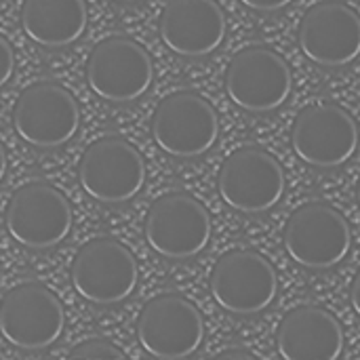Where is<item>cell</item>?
Instances as JSON below:
<instances>
[{"label":"cell","mask_w":360,"mask_h":360,"mask_svg":"<svg viewBox=\"0 0 360 360\" xmlns=\"http://www.w3.org/2000/svg\"><path fill=\"white\" fill-rule=\"evenodd\" d=\"M302 53L321 68H346L360 57V15L342 0L310 6L300 23Z\"/></svg>","instance_id":"cell-15"},{"label":"cell","mask_w":360,"mask_h":360,"mask_svg":"<svg viewBox=\"0 0 360 360\" xmlns=\"http://www.w3.org/2000/svg\"><path fill=\"white\" fill-rule=\"evenodd\" d=\"M15 72V53L4 36H0V89L11 80Z\"/></svg>","instance_id":"cell-20"},{"label":"cell","mask_w":360,"mask_h":360,"mask_svg":"<svg viewBox=\"0 0 360 360\" xmlns=\"http://www.w3.org/2000/svg\"><path fill=\"white\" fill-rule=\"evenodd\" d=\"M143 232L148 245L160 257L190 259L207 249L213 224L198 198L188 192H169L150 205Z\"/></svg>","instance_id":"cell-4"},{"label":"cell","mask_w":360,"mask_h":360,"mask_svg":"<svg viewBox=\"0 0 360 360\" xmlns=\"http://www.w3.org/2000/svg\"><path fill=\"white\" fill-rule=\"evenodd\" d=\"M65 327L59 297L42 283H21L0 300V335L19 350L55 344Z\"/></svg>","instance_id":"cell-9"},{"label":"cell","mask_w":360,"mask_h":360,"mask_svg":"<svg viewBox=\"0 0 360 360\" xmlns=\"http://www.w3.org/2000/svg\"><path fill=\"white\" fill-rule=\"evenodd\" d=\"M350 302H352L354 312L360 316V268L356 270V276H354L352 287H350Z\"/></svg>","instance_id":"cell-22"},{"label":"cell","mask_w":360,"mask_h":360,"mask_svg":"<svg viewBox=\"0 0 360 360\" xmlns=\"http://www.w3.org/2000/svg\"><path fill=\"white\" fill-rule=\"evenodd\" d=\"M356 196H359V205H360V179H359V188H356Z\"/></svg>","instance_id":"cell-24"},{"label":"cell","mask_w":360,"mask_h":360,"mask_svg":"<svg viewBox=\"0 0 360 360\" xmlns=\"http://www.w3.org/2000/svg\"><path fill=\"white\" fill-rule=\"evenodd\" d=\"M118 2H139V0H118Z\"/></svg>","instance_id":"cell-26"},{"label":"cell","mask_w":360,"mask_h":360,"mask_svg":"<svg viewBox=\"0 0 360 360\" xmlns=\"http://www.w3.org/2000/svg\"><path fill=\"white\" fill-rule=\"evenodd\" d=\"M152 137L156 146L173 158H198L215 146L219 137V116L198 93L177 91L156 105Z\"/></svg>","instance_id":"cell-6"},{"label":"cell","mask_w":360,"mask_h":360,"mask_svg":"<svg viewBox=\"0 0 360 360\" xmlns=\"http://www.w3.org/2000/svg\"><path fill=\"white\" fill-rule=\"evenodd\" d=\"M211 295L215 304L238 316H253L268 310L278 297V274L257 251L232 249L211 270Z\"/></svg>","instance_id":"cell-2"},{"label":"cell","mask_w":360,"mask_h":360,"mask_svg":"<svg viewBox=\"0 0 360 360\" xmlns=\"http://www.w3.org/2000/svg\"><path fill=\"white\" fill-rule=\"evenodd\" d=\"M226 93L234 105L251 114H268L287 103L293 74L283 55L253 44L238 51L226 70Z\"/></svg>","instance_id":"cell-3"},{"label":"cell","mask_w":360,"mask_h":360,"mask_svg":"<svg viewBox=\"0 0 360 360\" xmlns=\"http://www.w3.org/2000/svg\"><path fill=\"white\" fill-rule=\"evenodd\" d=\"M72 285L76 293L97 306L124 302L137 287L135 255L112 236L86 240L72 262Z\"/></svg>","instance_id":"cell-5"},{"label":"cell","mask_w":360,"mask_h":360,"mask_svg":"<svg viewBox=\"0 0 360 360\" xmlns=\"http://www.w3.org/2000/svg\"><path fill=\"white\" fill-rule=\"evenodd\" d=\"M156 360H190V359H156Z\"/></svg>","instance_id":"cell-25"},{"label":"cell","mask_w":360,"mask_h":360,"mask_svg":"<svg viewBox=\"0 0 360 360\" xmlns=\"http://www.w3.org/2000/svg\"><path fill=\"white\" fill-rule=\"evenodd\" d=\"M247 8L257 13H276L287 8L293 0H240Z\"/></svg>","instance_id":"cell-21"},{"label":"cell","mask_w":360,"mask_h":360,"mask_svg":"<svg viewBox=\"0 0 360 360\" xmlns=\"http://www.w3.org/2000/svg\"><path fill=\"white\" fill-rule=\"evenodd\" d=\"M344 327L321 306H297L276 329V348L283 360H338L344 354Z\"/></svg>","instance_id":"cell-17"},{"label":"cell","mask_w":360,"mask_h":360,"mask_svg":"<svg viewBox=\"0 0 360 360\" xmlns=\"http://www.w3.org/2000/svg\"><path fill=\"white\" fill-rule=\"evenodd\" d=\"M285 171L281 162L257 146L234 150L221 165L217 190L221 200L238 213H266L285 194Z\"/></svg>","instance_id":"cell-7"},{"label":"cell","mask_w":360,"mask_h":360,"mask_svg":"<svg viewBox=\"0 0 360 360\" xmlns=\"http://www.w3.org/2000/svg\"><path fill=\"white\" fill-rule=\"evenodd\" d=\"M72 360H124L122 352L101 338H89L72 350Z\"/></svg>","instance_id":"cell-19"},{"label":"cell","mask_w":360,"mask_h":360,"mask_svg":"<svg viewBox=\"0 0 360 360\" xmlns=\"http://www.w3.org/2000/svg\"><path fill=\"white\" fill-rule=\"evenodd\" d=\"M200 310L179 293L148 300L137 319V340L152 359H190L202 344Z\"/></svg>","instance_id":"cell-8"},{"label":"cell","mask_w":360,"mask_h":360,"mask_svg":"<svg viewBox=\"0 0 360 360\" xmlns=\"http://www.w3.org/2000/svg\"><path fill=\"white\" fill-rule=\"evenodd\" d=\"M152 80V57L131 38H105L89 55L86 82L97 97L110 103H129L139 99L148 93Z\"/></svg>","instance_id":"cell-14"},{"label":"cell","mask_w":360,"mask_h":360,"mask_svg":"<svg viewBox=\"0 0 360 360\" xmlns=\"http://www.w3.org/2000/svg\"><path fill=\"white\" fill-rule=\"evenodd\" d=\"M285 251L302 268L329 270L342 264L352 247L348 219L331 205L314 200L297 207L285 224Z\"/></svg>","instance_id":"cell-1"},{"label":"cell","mask_w":360,"mask_h":360,"mask_svg":"<svg viewBox=\"0 0 360 360\" xmlns=\"http://www.w3.org/2000/svg\"><path fill=\"white\" fill-rule=\"evenodd\" d=\"M257 360H276V359H270V356H264V359H257Z\"/></svg>","instance_id":"cell-27"},{"label":"cell","mask_w":360,"mask_h":360,"mask_svg":"<svg viewBox=\"0 0 360 360\" xmlns=\"http://www.w3.org/2000/svg\"><path fill=\"white\" fill-rule=\"evenodd\" d=\"M15 133L30 146L51 150L68 143L80 127V110L68 89L40 80L21 91L13 108Z\"/></svg>","instance_id":"cell-12"},{"label":"cell","mask_w":360,"mask_h":360,"mask_svg":"<svg viewBox=\"0 0 360 360\" xmlns=\"http://www.w3.org/2000/svg\"><path fill=\"white\" fill-rule=\"evenodd\" d=\"M82 190L105 205L135 198L146 184V165L139 150L122 137L108 135L93 141L78 162Z\"/></svg>","instance_id":"cell-10"},{"label":"cell","mask_w":360,"mask_h":360,"mask_svg":"<svg viewBox=\"0 0 360 360\" xmlns=\"http://www.w3.org/2000/svg\"><path fill=\"white\" fill-rule=\"evenodd\" d=\"M360 133L348 110L335 103L304 108L291 129V146L300 160L316 169H338L359 150Z\"/></svg>","instance_id":"cell-11"},{"label":"cell","mask_w":360,"mask_h":360,"mask_svg":"<svg viewBox=\"0 0 360 360\" xmlns=\"http://www.w3.org/2000/svg\"><path fill=\"white\" fill-rule=\"evenodd\" d=\"M0 360H11V359H4V356H0Z\"/></svg>","instance_id":"cell-28"},{"label":"cell","mask_w":360,"mask_h":360,"mask_svg":"<svg viewBox=\"0 0 360 360\" xmlns=\"http://www.w3.org/2000/svg\"><path fill=\"white\" fill-rule=\"evenodd\" d=\"M4 173H6V152L0 143V181L4 179Z\"/></svg>","instance_id":"cell-23"},{"label":"cell","mask_w":360,"mask_h":360,"mask_svg":"<svg viewBox=\"0 0 360 360\" xmlns=\"http://www.w3.org/2000/svg\"><path fill=\"white\" fill-rule=\"evenodd\" d=\"M57 360H72V359H57Z\"/></svg>","instance_id":"cell-29"},{"label":"cell","mask_w":360,"mask_h":360,"mask_svg":"<svg viewBox=\"0 0 360 360\" xmlns=\"http://www.w3.org/2000/svg\"><path fill=\"white\" fill-rule=\"evenodd\" d=\"M21 25L36 44L63 49L82 36L86 4L84 0H23Z\"/></svg>","instance_id":"cell-18"},{"label":"cell","mask_w":360,"mask_h":360,"mask_svg":"<svg viewBox=\"0 0 360 360\" xmlns=\"http://www.w3.org/2000/svg\"><path fill=\"white\" fill-rule=\"evenodd\" d=\"M228 32L224 8L215 0H169L160 15V38L179 57H207Z\"/></svg>","instance_id":"cell-16"},{"label":"cell","mask_w":360,"mask_h":360,"mask_svg":"<svg viewBox=\"0 0 360 360\" xmlns=\"http://www.w3.org/2000/svg\"><path fill=\"white\" fill-rule=\"evenodd\" d=\"M6 230L27 249H51L72 230V207L61 190L46 181H30L15 190L6 205Z\"/></svg>","instance_id":"cell-13"}]
</instances>
